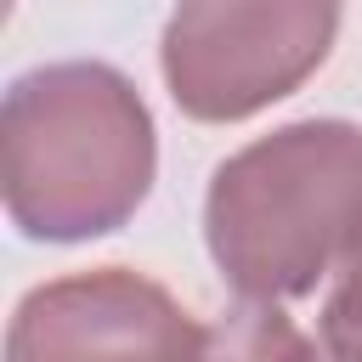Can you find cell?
I'll return each mask as SVG.
<instances>
[{
	"label": "cell",
	"instance_id": "6da1fadb",
	"mask_svg": "<svg viewBox=\"0 0 362 362\" xmlns=\"http://www.w3.org/2000/svg\"><path fill=\"white\" fill-rule=\"evenodd\" d=\"M209 17L226 34V45H238L232 57L164 51L175 96L204 119H232L266 96H283V85L300 79L328 51V34L339 23L334 6H272V11L209 6Z\"/></svg>",
	"mask_w": 362,
	"mask_h": 362
}]
</instances>
